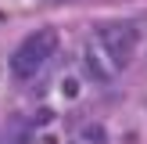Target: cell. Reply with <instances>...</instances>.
<instances>
[{"label":"cell","mask_w":147,"mask_h":144,"mask_svg":"<svg viewBox=\"0 0 147 144\" xmlns=\"http://www.w3.org/2000/svg\"><path fill=\"white\" fill-rule=\"evenodd\" d=\"M97 43L108 50V54L115 58V61L126 69L129 58L136 54V43H140V33H136L133 22H104V25L97 29Z\"/></svg>","instance_id":"cell-2"},{"label":"cell","mask_w":147,"mask_h":144,"mask_svg":"<svg viewBox=\"0 0 147 144\" xmlns=\"http://www.w3.org/2000/svg\"><path fill=\"white\" fill-rule=\"evenodd\" d=\"M54 50H57V33H54V29H40V33H32L29 40H22L18 50L11 54V76L32 79L36 72H40V65L54 58Z\"/></svg>","instance_id":"cell-1"},{"label":"cell","mask_w":147,"mask_h":144,"mask_svg":"<svg viewBox=\"0 0 147 144\" xmlns=\"http://www.w3.org/2000/svg\"><path fill=\"white\" fill-rule=\"evenodd\" d=\"M0 144H32V126L25 119H11L4 137H0Z\"/></svg>","instance_id":"cell-4"},{"label":"cell","mask_w":147,"mask_h":144,"mask_svg":"<svg viewBox=\"0 0 147 144\" xmlns=\"http://www.w3.org/2000/svg\"><path fill=\"white\" fill-rule=\"evenodd\" d=\"M61 90H65V97H76V94H79V86H76V79H65V83H61Z\"/></svg>","instance_id":"cell-5"},{"label":"cell","mask_w":147,"mask_h":144,"mask_svg":"<svg viewBox=\"0 0 147 144\" xmlns=\"http://www.w3.org/2000/svg\"><path fill=\"white\" fill-rule=\"evenodd\" d=\"M86 72H90L97 83H111V79L122 72V65L115 61L97 40H90V43H86Z\"/></svg>","instance_id":"cell-3"}]
</instances>
